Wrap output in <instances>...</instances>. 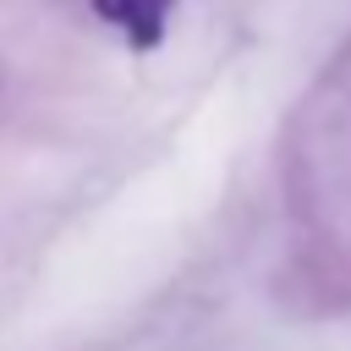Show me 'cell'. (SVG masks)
Instances as JSON below:
<instances>
[{"instance_id": "1", "label": "cell", "mask_w": 351, "mask_h": 351, "mask_svg": "<svg viewBox=\"0 0 351 351\" xmlns=\"http://www.w3.org/2000/svg\"><path fill=\"white\" fill-rule=\"evenodd\" d=\"M176 0H93V16L132 49H154L170 27Z\"/></svg>"}]
</instances>
